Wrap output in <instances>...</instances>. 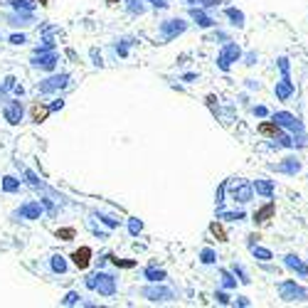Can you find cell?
Returning a JSON list of instances; mask_svg holds the SVG:
<instances>
[{"label":"cell","instance_id":"b9f144b4","mask_svg":"<svg viewBox=\"0 0 308 308\" xmlns=\"http://www.w3.org/2000/svg\"><path fill=\"white\" fill-rule=\"evenodd\" d=\"M5 91H7V89H5V86H0V101H5Z\"/></svg>","mask_w":308,"mask_h":308},{"label":"cell","instance_id":"52a82bcc","mask_svg":"<svg viewBox=\"0 0 308 308\" xmlns=\"http://www.w3.org/2000/svg\"><path fill=\"white\" fill-rule=\"evenodd\" d=\"M141 294H143L148 301H153V304H158V301H170V299H173V291L165 289V286H148V289H143Z\"/></svg>","mask_w":308,"mask_h":308},{"label":"cell","instance_id":"ee69618b","mask_svg":"<svg viewBox=\"0 0 308 308\" xmlns=\"http://www.w3.org/2000/svg\"><path fill=\"white\" fill-rule=\"evenodd\" d=\"M109 2H111V5H116V2H119V0H109Z\"/></svg>","mask_w":308,"mask_h":308},{"label":"cell","instance_id":"83f0119b","mask_svg":"<svg viewBox=\"0 0 308 308\" xmlns=\"http://www.w3.org/2000/svg\"><path fill=\"white\" fill-rule=\"evenodd\" d=\"M286 264H289V266H294V269H299L301 274H308V269L301 264V261H299V259H296V256H286Z\"/></svg>","mask_w":308,"mask_h":308},{"label":"cell","instance_id":"f1b7e54d","mask_svg":"<svg viewBox=\"0 0 308 308\" xmlns=\"http://www.w3.org/2000/svg\"><path fill=\"white\" fill-rule=\"evenodd\" d=\"M227 17H230V20H234V25H242V20H244V15H242L239 10H234V7H232V10H227Z\"/></svg>","mask_w":308,"mask_h":308},{"label":"cell","instance_id":"8fae6325","mask_svg":"<svg viewBox=\"0 0 308 308\" xmlns=\"http://www.w3.org/2000/svg\"><path fill=\"white\" fill-rule=\"evenodd\" d=\"M281 296H284L286 301H301V299H306V294H304L301 289H296L294 284H284V286H281Z\"/></svg>","mask_w":308,"mask_h":308},{"label":"cell","instance_id":"f6af8a7d","mask_svg":"<svg viewBox=\"0 0 308 308\" xmlns=\"http://www.w3.org/2000/svg\"><path fill=\"white\" fill-rule=\"evenodd\" d=\"M187 2H192V0H187Z\"/></svg>","mask_w":308,"mask_h":308},{"label":"cell","instance_id":"d6a6232c","mask_svg":"<svg viewBox=\"0 0 308 308\" xmlns=\"http://www.w3.org/2000/svg\"><path fill=\"white\" fill-rule=\"evenodd\" d=\"M116 266H123V269H131V266H136V261H126V259H114V256H109Z\"/></svg>","mask_w":308,"mask_h":308},{"label":"cell","instance_id":"7c38bea8","mask_svg":"<svg viewBox=\"0 0 308 308\" xmlns=\"http://www.w3.org/2000/svg\"><path fill=\"white\" fill-rule=\"evenodd\" d=\"M261 136H271V138H276V136H281V123L279 121H264L259 123V128H256Z\"/></svg>","mask_w":308,"mask_h":308},{"label":"cell","instance_id":"5b68a950","mask_svg":"<svg viewBox=\"0 0 308 308\" xmlns=\"http://www.w3.org/2000/svg\"><path fill=\"white\" fill-rule=\"evenodd\" d=\"M57 62H60V57H57L55 52H35L32 67H35V69H42V72H52V69L57 67Z\"/></svg>","mask_w":308,"mask_h":308},{"label":"cell","instance_id":"2e32d148","mask_svg":"<svg viewBox=\"0 0 308 308\" xmlns=\"http://www.w3.org/2000/svg\"><path fill=\"white\" fill-rule=\"evenodd\" d=\"M50 266H52L55 274H64V271H67V259H64L62 254H55V256L50 259Z\"/></svg>","mask_w":308,"mask_h":308},{"label":"cell","instance_id":"4dcf8cb0","mask_svg":"<svg viewBox=\"0 0 308 308\" xmlns=\"http://www.w3.org/2000/svg\"><path fill=\"white\" fill-rule=\"evenodd\" d=\"M25 178H27V183L32 185V187H42V180H40L32 170H25Z\"/></svg>","mask_w":308,"mask_h":308},{"label":"cell","instance_id":"ab89813d","mask_svg":"<svg viewBox=\"0 0 308 308\" xmlns=\"http://www.w3.org/2000/svg\"><path fill=\"white\" fill-rule=\"evenodd\" d=\"M62 106H64V99H57V101H55V104H52L50 109H52V111H60Z\"/></svg>","mask_w":308,"mask_h":308},{"label":"cell","instance_id":"ffe728a7","mask_svg":"<svg viewBox=\"0 0 308 308\" xmlns=\"http://www.w3.org/2000/svg\"><path fill=\"white\" fill-rule=\"evenodd\" d=\"M210 232L217 237V242H227V232H225V227H222L220 222H212V225H210Z\"/></svg>","mask_w":308,"mask_h":308},{"label":"cell","instance_id":"7402d4cb","mask_svg":"<svg viewBox=\"0 0 308 308\" xmlns=\"http://www.w3.org/2000/svg\"><path fill=\"white\" fill-rule=\"evenodd\" d=\"M128 232H131V237H138V234L143 232V222L136 220V217H131V220H128Z\"/></svg>","mask_w":308,"mask_h":308},{"label":"cell","instance_id":"f546056e","mask_svg":"<svg viewBox=\"0 0 308 308\" xmlns=\"http://www.w3.org/2000/svg\"><path fill=\"white\" fill-rule=\"evenodd\" d=\"M200 259H202V264H212V261H215L217 256H215V251H212V249H202Z\"/></svg>","mask_w":308,"mask_h":308},{"label":"cell","instance_id":"9c48e42d","mask_svg":"<svg viewBox=\"0 0 308 308\" xmlns=\"http://www.w3.org/2000/svg\"><path fill=\"white\" fill-rule=\"evenodd\" d=\"M239 55H242V52H239V47H237V45H227V47L220 52V60H217V62H220V67H222V69H230V64L239 60Z\"/></svg>","mask_w":308,"mask_h":308},{"label":"cell","instance_id":"d590c367","mask_svg":"<svg viewBox=\"0 0 308 308\" xmlns=\"http://www.w3.org/2000/svg\"><path fill=\"white\" fill-rule=\"evenodd\" d=\"M153 7H158V10H165L168 7V0H148Z\"/></svg>","mask_w":308,"mask_h":308},{"label":"cell","instance_id":"e0dca14e","mask_svg":"<svg viewBox=\"0 0 308 308\" xmlns=\"http://www.w3.org/2000/svg\"><path fill=\"white\" fill-rule=\"evenodd\" d=\"M190 15L197 20V25H200V27H210V25L215 22V20H212V17H207L202 10H190Z\"/></svg>","mask_w":308,"mask_h":308},{"label":"cell","instance_id":"ba28073f","mask_svg":"<svg viewBox=\"0 0 308 308\" xmlns=\"http://www.w3.org/2000/svg\"><path fill=\"white\" fill-rule=\"evenodd\" d=\"M72 261H74V266H77L79 271L89 269V264H91V249H89V246H79V249L72 254Z\"/></svg>","mask_w":308,"mask_h":308},{"label":"cell","instance_id":"1f68e13d","mask_svg":"<svg viewBox=\"0 0 308 308\" xmlns=\"http://www.w3.org/2000/svg\"><path fill=\"white\" fill-rule=\"evenodd\" d=\"M251 251H254V256H259V259H264V261H266V259H271V251H269V249H261V246H254Z\"/></svg>","mask_w":308,"mask_h":308},{"label":"cell","instance_id":"484cf974","mask_svg":"<svg viewBox=\"0 0 308 308\" xmlns=\"http://www.w3.org/2000/svg\"><path fill=\"white\" fill-rule=\"evenodd\" d=\"M254 190L261 192V195H271L274 187H271V183H266V180H256V183H254Z\"/></svg>","mask_w":308,"mask_h":308},{"label":"cell","instance_id":"836d02e7","mask_svg":"<svg viewBox=\"0 0 308 308\" xmlns=\"http://www.w3.org/2000/svg\"><path fill=\"white\" fill-rule=\"evenodd\" d=\"M25 42H27L25 35H12V37H10V45H25Z\"/></svg>","mask_w":308,"mask_h":308},{"label":"cell","instance_id":"30bf717a","mask_svg":"<svg viewBox=\"0 0 308 308\" xmlns=\"http://www.w3.org/2000/svg\"><path fill=\"white\" fill-rule=\"evenodd\" d=\"M274 210H276V205H274V202L261 205V207L254 212V225H264V222H269V220H271V215H274Z\"/></svg>","mask_w":308,"mask_h":308},{"label":"cell","instance_id":"603a6c76","mask_svg":"<svg viewBox=\"0 0 308 308\" xmlns=\"http://www.w3.org/2000/svg\"><path fill=\"white\" fill-rule=\"evenodd\" d=\"M55 234H57V239H62V242H72V239H74V230H72V227H62Z\"/></svg>","mask_w":308,"mask_h":308},{"label":"cell","instance_id":"7bdbcfd3","mask_svg":"<svg viewBox=\"0 0 308 308\" xmlns=\"http://www.w3.org/2000/svg\"><path fill=\"white\" fill-rule=\"evenodd\" d=\"M37 2H40V5H47V0H37Z\"/></svg>","mask_w":308,"mask_h":308},{"label":"cell","instance_id":"6da1fadb","mask_svg":"<svg viewBox=\"0 0 308 308\" xmlns=\"http://www.w3.org/2000/svg\"><path fill=\"white\" fill-rule=\"evenodd\" d=\"M86 289H91V291H99L101 296H114L116 294V276H111V274H104V271H99V274H94V276H89L86 279Z\"/></svg>","mask_w":308,"mask_h":308},{"label":"cell","instance_id":"277c9868","mask_svg":"<svg viewBox=\"0 0 308 308\" xmlns=\"http://www.w3.org/2000/svg\"><path fill=\"white\" fill-rule=\"evenodd\" d=\"M15 217H22V220H40L42 217V202L40 200H30L25 205H20L15 210Z\"/></svg>","mask_w":308,"mask_h":308},{"label":"cell","instance_id":"ac0fdd59","mask_svg":"<svg viewBox=\"0 0 308 308\" xmlns=\"http://www.w3.org/2000/svg\"><path fill=\"white\" fill-rule=\"evenodd\" d=\"M126 7H128V12H131V15H143V12H146L143 0H126Z\"/></svg>","mask_w":308,"mask_h":308},{"label":"cell","instance_id":"d4e9b609","mask_svg":"<svg viewBox=\"0 0 308 308\" xmlns=\"http://www.w3.org/2000/svg\"><path fill=\"white\" fill-rule=\"evenodd\" d=\"M99 220H101V222H104L109 230H116V227H119V220H116V217H111V215H104V212H99Z\"/></svg>","mask_w":308,"mask_h":308},{"label":"cell","instance_id":"5bb4252c","mask_svg":"<svg viewBox=\"0 0 308 308\" xmlns=\"http://www.w3.org/2000/svg\"><path fill=\"white\" fill-rule=\"evenodd\" d=\"M50 111H52L50 106H45V104H35L30 114H32V121H35V123H42L47 116H50Z\"/></svg>","mask_w":308,"mask_h":308},{"label":"cell","instance_id":"60d3db41","mask_svg":"<svg viewBox=\"0 0 308 308\" xmlns=\"http://www.w3.org/2000/svg\"><path fill=\"white\" fill-rule=\"evenodd\" d=\"M2 86H5V89H12V86H15V77H7Z\"/></svg>","mask_w":308,"mask_h":308},{"label":"cell","instance_id":"74e56055","mask_svg":"<svg viewBox=\"0 0 308 308\" xmlns=\"http://www.w3.org/2000/svg\"><path fill=\"white\" fill-rule=\"evenodd\" d=\"M222 217H227V220H242L244 215L242 212H222Z\"/></svg>","mask_w":308,"mask_h":308},{"label":"cell","instance_id":"cb8c5ba5","mask_svg":"<svg viewBox=\"0 0 308 308\" xmlns=\"http://www.w3.org/2000/svg\"><path fill=\"white\" fill-rule=\"evenodd\" d=\"M274 121L286 123L289 128H299V123H296V119H294V116H289V114H276V116H274Z\"/></svg>","mask_w":308,"mask_h":308},{"label":"cell","instance_id":"7a4b0ae2","mask_svg":"<svg viewBox=\"0 0 308 308\" xmlns=\"http://www.w3.org/2000/svg\"><path fill=\"white\" fill-rule=\"evenodd\" d=\"M160 37L163 40H175L178 35H183L185 30H187V22L180 20V17H170V20H165V22H160Z\"/></svg>","mask_w":308,"mask_h":308},{"label":"cell","instance_id":"8992f818","mask_svg":"<svg viewBox=\"0 0 308 308\" xmlns=\"http://www.w3.org/2000/svg\"><path fill=\"white\" fill-rule=\"evenodd\" d=\"M22 114H25V109H22L20 101H7L5 109H2V116H5V121L10 123V126H17V123L22 121Z\"/></svg>","mask_w":308,"mask_h":308},{"label":"cell","instance_id":"9a60e30c","mask_svg":"<svg viewBox=\"0 0 308 308\" xmlns=\"http://www.w3.org/2000/svg\"><path fill=\"white\" fill-rule=\"evenodd\" d=\"M143 276H146L151 284H160V281L165 279V271H163V269H155V266H148V269L143 271Z\"/></svg>","mask_w":308,"mask_h":308},{"label":"cell","instance_id":"3957f363","mask_svg":"<svg viewBox=\"0 0 308 308\" xmlns=\"http://www.w3.org/2000/svg\"><path fill=\"white\" fill-rule=\"evenodd\" d=\"M69 74L64 72V74H55V77H47L45 81H40L37 84V89H40V94H52V91H57V89H64L67 84H69Z\"/></svg>","mask_w":308,"mask_h":308},{"label":"cell","instance_id":"f35d334b","mask_svg":"<svg viewBox=\"0 0 308 308\" xmlns=\"http://www.w3.org/2000/svg\"><path fill=\"white\" fill-rule=\"evenodd\" d=\"M200 2H202L205 7H215V5H220L222 0H200Z\"/></svg>","mask_w":308,"mask_h":308},{"label":"cell","instance_id":"4fadbf2b","mask_svg":"<svg viewBox=\"0 0 308 308\" xmlns=\"http://www.w3.org/2000/svg\"><path fill=\"white\" fill-rule=\"evenodd\" d=\"M232 197H234V202H249L251 200V187L249 185H244V183H239L234 190H232Z\"/></svg>","mask_w":308,"mask_h":308},{"label":"cell","instance_id":"4316f807","mask_svg":"<svg viewBox=\"0 0 308 308\" xmlns=\"http://www.w3.org/2000/svg\"><path fill=\"white\" fill-rule=\"evenodd\" d=\"M62 304H64V306H77V304H81V296H79L77 291H69V294H67V299H64Z\"/></svg>","mask_w":308,"mask_h":308},{"label":"cell","instance_id":"e575fe53","mask_svg":"<svg viewBox=\"0 0 308 308\" xmlns=\"http://www.w3.org/2000/svg\"><path fill=\"white\" fill-rule=\"evenodd\" d=\"M222 284H225L227 289H232V286H234V279H232L227 271H222Z\"/></svg>","mask_w":308,"mask_h":308},{"label":"cell","instance_id":"d6986e66","mask_svg":"<svg viewBox=\"0 0 308 308\" xmlns=\"http://www.w3.org/2000/svg\"><path fill=\"white\" fill-rule=\"evenodd\" d=\"M2 190H5V192H17V190H20V180L12 178V175H5V178H2Z\"/></svg>","mask_w":308,"mask_h":308},{"label":"cell","instance_id":"8d00e7d4","mask_svg":"<svg viewBox=\"0 0 308 308\" xmlns=\"http://www.w3.org/2000/svg\"><path fill=\"white\" fill-rule=\"evenodd\" d=\"M289 91H291V86H289V84H281V86L276 89V94H279V96H289Z\"/></svg>","mask_w":308,"mask_h":308},{"label":"cell","instance_id":"44dd1931","mask_svg":"<svg viewBox=\"0 0 308 308\" xmlns=\"http://www.w3.org/2000/svg\"><path fill=\"white\" fill-rule=\"evenodd\" d=\"M15 10H27V12H32L35 10V2L32 0H7Z\"/></svg>","mask_w":308,"mask_h":308}]
</instances>
